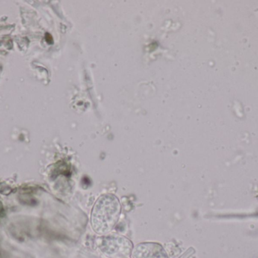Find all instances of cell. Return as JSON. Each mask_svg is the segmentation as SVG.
I'll use <instances>...</instances> for the list:
<instances>
[{
	"mask_svg": "<svg viewBox=\"0 0 258 258\" xmlns=\"http://www.w3.org/2000/svg\"><path fill=\"white\" fill-rule=\"evenodd\" d=\"M120 213V202L115 195H101L92 209V228L100 235L108 233L117 224Z\"/></svg>",
	"mask_w": 258,
	"mask_h": 258,
	"instance_id": "1",
	"label": "cell"
},
{
	"mask_svg": "<svg viewBox=\"0 0 258 258\" xmlns=\"http://www.w3.org/2000/svg\"><path fill=\"white\" fill-rule=\"evenodd\" d=\"M100 251L110 258H127L133 250L132 242L118 235H109L98 239Z\"/></svg>",
	"mask_w": 258,
	"mask_h": 258,
	"instance_id": "2",
	"label": "cell"
},
{
	"mask_svg": "<svg viewBox=\"0 0 258 258\" xmlns=\"http://www.w3.org/2000/svg\"><path fill=\"white\" fill-rule=\"evenodd\" d=\"M133 258H168L162 245L153 242L138 244L132 250Z\"/></svg>",
	"mask_w": 258,
	"mask_h": 258,
	"instance_id": "3",
	"label": "cell"
}]
</instances>
